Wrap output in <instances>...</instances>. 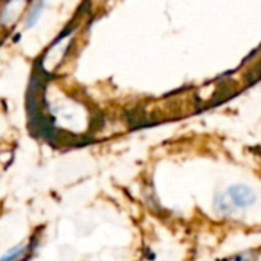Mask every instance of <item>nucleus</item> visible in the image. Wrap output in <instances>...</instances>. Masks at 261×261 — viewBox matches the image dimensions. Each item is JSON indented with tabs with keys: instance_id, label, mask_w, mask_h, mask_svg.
Returning a JSON list of instances; mask_svg holds the SVG:
<instances>
[{
	"instance_id": "obj_1",
	"label": "nucleus",
	"mask_w": 261,
	"mask_h": 261,
	"mask_svg": "<svg viewBox=\"0 0 261 261\" xmlns=\"http://www.w3.org/2000/svg\"><path fill=\"white\" fill-rule=\"evenodd\" d=\"M229 196L236 206H248L254 200V193L246 187H234L229 190Z\"/></svg>"
},
{
	"instance_id": "obj_2",
	"label": "nucleus",
	"mask_w": 261,
	"mask_h": 261,
	"mask_svg": "<svg viewBox=\"0 0 261 261\" xmlns=\"http://www.w3.org/2000/svg\"><path fill=\"white\" fill-rule=\"evenodd\" d=\"M24 248L23 246H20V248H15L14 251H11V252H8L6 255H3L0 261H11V260H18V258H21L23 257V254H24Z\"/></svg>"
}]
</instances>
